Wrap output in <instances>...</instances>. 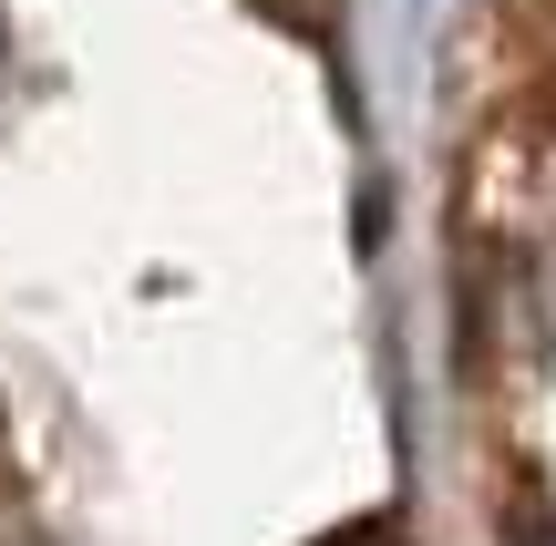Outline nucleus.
<instances>
[{"instance_id": "f257e3e1", "label": "nucleus", "mask_w": 556, "mask_h": 546, "mask_svg": "<svg viewBox=\"0 0 556 546\" xmlns=\"http://www.w3.org/2000/svg\"><path fill=\"white\" fill-rule=\"evenodd\" d=\"M516 546H556V516H526V526H516Z\"/></svg>"}]
</instances>
